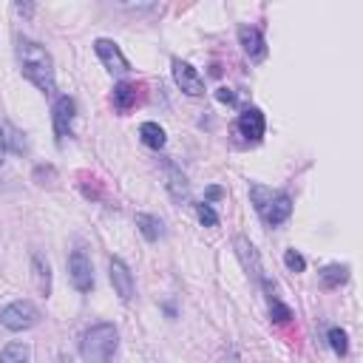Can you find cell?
Returning <instances> with one entry per match:
<instances>
[{
	"mask_svg": "<svg viewBox=\"0 0 363 363\" xmlns=\"http://www.w3.org/2000/svg\"><path fill=\"white\" fill-rule=\"evenodd\" d=\"M15 52H18V63H20L23 77H26L29 83H35L46 97H52V94L57 91L52 54H49L40 43H35V40H29V37H18V49H15Z\"/></svg>",
	"mask_w": 363,
	"mask_h": 363,
	"instance_id": "6da1fadb",
	"label": "cell"
},
{
	"mask_svg": "<svg viewBox=\"0 0 363 363\" xmlns=\"http://www.w3.org/2000/svg\"><path fill=\"white\" fill-rule=\"evenodd\" d=\"M119 349V332L114 323H94L80 338V355L85 363H111Z\"/></svg>",
	"mask_w": 363,
	"mask_h": 363,
	"instance_id": "7a4b0ae2",
	"label": "cell"
},
{
	"mask_svg": "<svg viewBox=\"0 0 363 363\" xmlns=\"http://www.w3.org/2000/svg\"><path fill=\"white\" fill-rule=\"evenodd\" d=\"M233 247H236V256H239L242 267L247 270V275H250L256 284H261V287L267 290V298H273V295H275V284L264 275V267H261V258H258V250L253 247V242H250L247 236H236Z\"/></svg>",
	"mask_w": 363,
	"mask_h": 363,
	"instance_id": "3957f363",
	"label": "cell"
},
{
	"mask_svg": "<svg viewBox=\"0 0 363 363\" xmlns=\"http://www.w3.org/2000/svg\"><path fill=\"white\" fill-rule=\"evenodd\" d=\"M0 323H4L9 332H26L32 326L40 323V309L32 301H12L0 309Z\"/></svg>",
	"mask_w": 363,
	"mask_h": 363,
	"instance_id": "277c9868",
	"label": "cell"
},
{
	"mask_svg": "<svg viewBox=\"0 0 363 363\" xmlns=\"http://www.w3.org/2000/svg\"><path fill=\"white\" fill-rule=\"evenodd\" d=\"M69 281L74 284L77 292H91L94 290V267H91V258L83 250H74L69 256Z\"/></svg>",
	"mask_w": 363,
	"mask_h": 363,
	"instance_id": "5b68a950",
	"label": "cell"
},
{
	"mask_svg": "<svg viewBox=\"0 0 363 363\" xmlns=\"http://www.w3.org/2000/svg\"><path fill=\"white\" fill-rule=\"evenodd\" d=\"M173 83L185 91L188 97H202L205 94V80H202V74L191 66V63H185V60H179V57H173Z\"/></svg>",
	"mask_w": 363,
	"mask_h": 363,
	"instance_id": "8992f818",
	"label": "cell"
},
{
	"mask_svg": "<svg viewBox=\"0 0 363 363\" xmlns=\"http://www.w3.org/2000/svg\"><path fill=\"white\" fill-rule=\"evenodd\" d=\"M74 117H77V102H74V97H60V100L54 102V111H52V122H54L57 145H63V142L71 136Z\"/></svg>",
	"mask_w": 363,
	"mask_h": 363,
	"instance_id": "52a82bcc",
	"label": "cell"
},
{
	"mask_svg": "<svg viewBox=\"0 0 363 363\" xmlns=\"http://www.w3.org/2000/svg\"><path fill=\"white\" fill-rule=\"evenodd\" d=\"M94 52H97V57L102 60V66H105L111 74H128L131 63H128V57L122 54V49H119L114 40L97 37V40H94Z\"/></svg>",
	"mask_w": 363,
	"mask_h": 363,
	"instance_id": "ba28073f",
	"label": "cell"
},
{
	"mask_svg": "<svg viewBox=\"0 0 363 363\" xmlns=\"http://www.w3.org/2000/svg\"><path fill=\"white\" fill-rule=\"evenodd\" d=\"M239 133L247 139V142H261V136H264V131H267V119H264V111L261 108H256V105H250V108H244L242 114H239Z\"/></svg>",
	"mask_w": 363,
	"mask_h": 363,
	"instance_id": "9c48e42d",
	"label": "cell"
},
{
	"mask_svg": "<svg viewBox=\"0 0 363 363\" xmlns=\"http://www.w3.org/2000/svg\"><path fill=\"white\" fill-rule=\"evenodd\" d=\"M108 275H111V284L117 290V295L128 304L136 292V281H133V273L128 270V264L122 258H111V267H108Z\"/></svg>",
	"mask_w": 363,
	"mask_h": 363,
	"instance_id": "30bf717a",
	"label": "cell"
},
{
	"mask_svg": "<svg viewBox=\"0 0 363 363\" xmlns=\"http://www.w3.org/2000/svg\"><path fill=\"white\" fill-rule=\"evenodd\" d=\"M258 213H261V219H264L267 227H278V225H284L292 216V199L287 194H275Z\"/></svg>",
	"mask_w": 363,
	"mask_h": 363,
	"instance_id": "8fae6325",
	"label": "cell"
},
{
	"mask_svg": "<svg viewBox=\"0 0 363 363\" xmlns=\"http://www.w3.org/2000/svg\"><path fill=\"white\" fill-rule=\"evenodd\" d=\"M239 43H242L244 54H247L253 63H261V60L267 57V40H264L261 29H256V26H242V29H239Z\"/></svg>",
	"mask_w": 363,
	"mask_h": 363,
	"instance_id": "7c38bea8",
	"label": "cell"
},
{
	"mask_svg": "<svg viewBox=\"0 0 363 363\" xmlns=\"http://www.w3.org/2000/svg\"><path fill=\"white\" fill-rule=\"evenodd\" d=\"M165 188H167V194H170V199L176 202V205H182V202H188V196H191V185H188V179H185V173H182L173 162H165Z\"/></svg>",
	"mask_w": 363,
	"mask_h": 363,
	"instance_id": "4fadbf2b",
	"label": "cell"
},
{
	"mask_svg": "<svg viewBox=\"0 0 363 363\" xmlns=\"http://www.w3.org/2000/svg\"><path fill=\"white\" fill-rule=\"evenodd\" d=\"M133 222H136L139 233L145 236V242H159V239L165 236V222H162L159 216H150V213H136V216H133Z\"/></svg>",
	"mask_w": 363,
	"mask_h": 363,
	"instance_id": "5bb4252c",
	"label": "cell"
},
{
	"mask_svg": "<svg viewBox=\"0 0 363 363\" xmlns=\"http://www.w3.org/2000/svg\"><path fill=\"white\" fill-rule=\"evenodd\" d=\"M139 139H142V145H148L150 150H162V148L167 145L165 128L156 125V122H142V125H139Z\"/></svg>",
	"mask_w": 363,
	"mask_h": 363,
	"instance_id": "9a60e30c",
	"label": "cell"
},
{
	"mask_svg": "<svg viewBox=\"0 0 363 363\" xmlns=\"http://www.w3.org/2000/svg\"><path fill=\"white\" fill-rule=\"evenodd\" d=\"M136 105V85L133 83H117L114 85V108L119 114H128Z\"/></svg>",
	"mask_w": 363,
	"mask_h": 363,
	"instance_id": "2e32d148",
	"label": "cell"
},
{
	"mask_svg": "<svg viewBox=\"0 0 363 363\" xmlns=\"http://www.w3.org/2000/svg\"><path fill=\"white\" fill-rule=\"evenodd\" d=\"M349 281V267L346 264H326L323 270H321V284L326 287V290H335V287H340V284H346Z\"/></svg>",
	"mask_w": 363,
	"mask_h": 363,
	"instance_id": "e0dca14e",
	"label": "cell"
},
{
	"mask_svg": "<svg viewBox=\"0 0 363 363\" xmlns=\"http://www.w3.org/2000/svg\"><path fill=\"white\" fill-rule=\"evenodd\" d=\"M0 363H32V349L26 343H6L0 349Z\"/></svg>",
	"mask_w": 363,
	"mask_h": 363,
	"instance_id": "ac0fdd59",
	"label": "cell"
},
{
	"mask_svg": "<svg viewBox=\"0 0 363 363\" xmlns=\"http://www.w3.org/2000/svg\"><path fill=\"white\" fill-rule=\"evenodd\" d=\"M32 264H35V278H37V290L49 298L52 295V267H49V261L43 258V256H35L32 258Z\"/></svg>",
	"mask_w": 363,
	"mask_h": 363,
	"instance_id": "d6986e66",
	"label": "cell"
},
{
	"mask_svg": "<svg viewBox=\"0 0 363 363\" xmlns=\"http://www.w3.org/2000/svg\"><path fill=\"white\" fill-rule=\"evenodd\" d=\"M326 340H329V346H332V352H335L338 357H346V352H349V338H346V332H343L340 326H332V329L326 332Z\"/></svg>",
	"mask_w": 363,
	"mask_h": 363,
	"instance_id": "ffe728a7",
	"label": "cell"
},
{
	"mask_svg": "<svg viewBox=\"0 0 363 363\" xmlns=\"http://www.w3.org/2000/svg\"><path fill=\"white\" fill-rule=\"evenodd\" d=\"M270 318L275 321V323H287L290 318H292V309L287 307V304H281L275 295L270 298Z\"/></svg>",
	"mask_w": 363,
	"mask_h": 363,
	"instance_id": "44dd1931",
	"label": "cell"
},
{
	"mask_svg": "<svg viewBox=\"0 0 363 363\" xmlns=\"http://www.w3.org/2000/svg\"><path fill=\"white\" fill-rule=\"evenodd\" d=\"M196 216H199V222H202L205 227H216V225H219V213L210 208V202H199V205H196Z\"/></svg>",
	"mask_w": 363,
	"mask_h": 363,
	"instance_id": "7402d4cb",
	"label": "cell"
},
{
	"mask_svg": "<svg viewBox=\"0 0 363 363\" xmlns=\"http://www.w3.org/2000/svg\"><path fill=\"white\" fill-rule=\"evenodd\" d=\"M284 264H287L290 273H304V270H307V258H304L295 247H290V250L284 253Z\"/></svg>",
	"mask_w": 363,
	"mask_h": 363,
	"instance_id": "603a6c76",
	"label": "cell"
},
{
	"mask_svg": "<svg viewBox=\"0 0 363 363\" xmlns=\"http://www.w3.org/2000/svg\"><path fill=\"white\" fill-rule=\"evenodd\" d=\"M275 194L270 191V188H264V185H250V199H253V205H256V210H261L270 199H273Z\"/></svg>",
	"mask_w": 363,
	"mask_h": 363,
	"instance_id": "cb8c5ba5",
	"label": "cell"
},
{
	"mask_svg": "<svg viewBox=\"0 0 363 363\" xmlns=\"http://www.w3.org/2000/svg\"><path fill=\"white\" fill-rule=\"evenodd\" d=\"M216 100H219V102H225V105H236V102H239L236 91H233V88H225V85H222V88H216Z\"/></svg>",
	"mask_w": 363,
	"mask_h": 363,
	"instance_id": "d4e9b609",
	"label": "cell"
},
{
	"mask_svg": "<svg viewBox=\"0 0 363 363\" xmlns=\"http://www.w3.org/2000/svg\"><path fill=\"white\" fill-rule=\"evenodd\" d=\"M35 179H37V185H43V179H54V167H52V165L35 167Z\"/></svg>",
	"mask_w": 363,
	"mask_h": 363,
	"instance_id": "484cf974",
	"label": "cell"
},
{
	"mask_svg": "<svg viewBox=\"0 0 363 363\" xmlns=\"http://www.w3.org/2000/svg\"><path fill=\"white\" fill-rule=\"evenodd\" d=\"M4 159H6V133L0 128V165H4Z\"/></svg>",
	"mask_w": 363,
	"mask_h": 363,
	"instance_id": "4316f807",
	"label": "cell"
},
{
	"mask_svg": "<svg viewBox=\"0 0 363 363\" xmlns=\"http://www.w3.org/2000/svg\"><path fill=\"white\" fill-rule=\"evenodd\" d=\"M15 12H18V15H32L35 6H32V4H15Z\"/></svg>",
	"mask_w": 363,
	"mask_h": 363,
	"instance_id": "83f0119b",
	"label": "cell"
},
{
	"mask_svg": "<svg viewBox=\"0 0 363 363\" xmlns=\"http://www.w3.org/2000/svg\"><path fill=\"white\" fill-rule=\"evenodd\" d=\"M208 199H222V188H210L208 191Z\"/></svg>",
	"mask_w": 363,
	"mask_h": 363,
	"instance_id": "f1b7e54d",
	"label": "cell"
}]
</instances>
